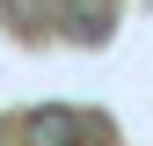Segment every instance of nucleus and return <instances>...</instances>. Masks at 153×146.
I'll return each mask as SVG.
<instances>
[{"label": "nucleus", "instance_id": "nucleus-1", "mask_svg": "<svg viewBox=\"0 0 153 146\" xmlns=\"http://www.w3.org/2000/svg\"><path fill=\"white\" fill-rule=\"evenodd\" d=\"M22 139L29 146H66V139H80V117H73V110H36L22 124Z\"/></svg>", "mask_w": 153, "mask_h": 146}]
</instances>
